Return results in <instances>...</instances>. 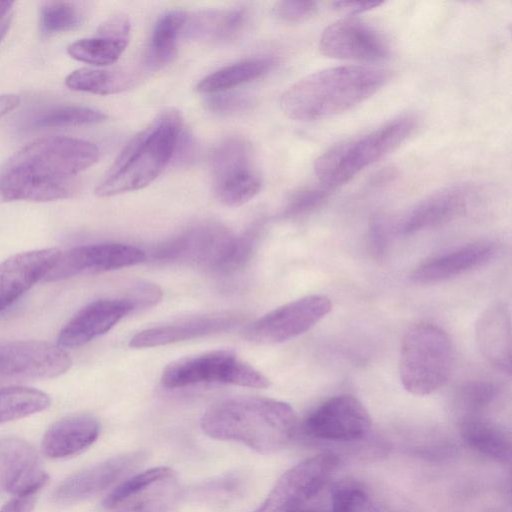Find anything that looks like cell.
Here are the masks:
<instances>
[{"label":"cell","mask_w":512,"mask_h":512,"mask_svg":"<svg viewBox=\"0 0 512 512\" xmlns=\"http://www.w3.org/2000/svg\"><path fill=\"white\" fill-rule=\"evenodd\" d=\"M99 148L86 140L51 136L15 152L0 168V201L47 202L66 199L73 177L93 166Z\"/></svg>","instance_id":"cell-1"},{"label":"cell","mask_w":512,"mask_h":512,"mask_svg":"<svg viewBox=\"0 0 512 512\" xmlns=\"http://www.w3.org/2000/svg\"><path fill=\"white\" fill-rule=\"evenodd\" d=\"M201 428L211 438L239 442L258 453L271 454L292 440L297 417L283 401L234 397L210 406L201 418Z\"/></svg>","instance_id":"cell-2"},{"label":"cell","mask_w":512,"mask_h":512,"mask_svg":"<svg viewBox=\"0 0 512 512\" xmlns=\"http://www.w3.org/2000/svg\"><path fill=\"white\" fill-rule=\"evenodd\" d=\"M388 71L363 65L335 66L311 73L280 97L283 113L293 120L315 121L346 112L379 91Z\"/></svg>","instance_id":"cell-3"},{"label":"cell","mask_w":512,"mask_h":512,"mask_svg":"<svg viewBox=\"0 0 512 512\" xmlns=\"http://www.w3.org/2000/svg\"><path fill=\"white\" fill-rule=\"evenodd\" d=\"M183 121L178 111L162 112L138 132L119 153L95 193L111 197L152 183L174 159Z\"/></svg>","instance_id":"cell-4"},{"label":"cell","mask_w":512,"mask_h":512,"mask_svg":"<svg viewBox=\"0 0 512 512\" xmlns=\"http://www.w3.org/2000/svg\"><path fill=\"white\" fill-rule=\"evenodd\" d=\"M417 120L403 116L357 138L328 149L317 157L314 171L321 184L336 189L382 159L415 131Z\"/></svg>","instance_id":"cell-5"},{"label":"cell","mask_w":512,"mask_h":512,"mask_svg":"<svg viewBox=\"0 0 512 512\" xmlns=\"http://www.w3.org/2000/svg\"><path fill=\"white\" fill-rule=\"evenodd\" d=\"M454 364V346L445 330L432 323H419L407 330L400 351L399 374L403 387L424 396L441 388Z\"/></svg>","instance_id":"cell-6"},{"label":"cell","mask_w":512,"mask_h":512,"mask_svg":"<svg viewBox=\"0 0 512 512\" xmlns=\"http://www.w3.org/2000/svg\"><path fill=\"white\" fill-rule=\"evenodd\" d=\"M338 458L330 453L310 457L287 470L254 512H321L331 501Z\"/></svg>","instance_id":"cell-7"},{"label":"cell","mask_w":512,"mask_h":512,"mask_svg":"<svg viewBox=\"0 0 512 512\" xmlns=\"http://www.w3.org/2000/svg\"><path fill=\"white\" fill-rule=\"evenodd\" d=\"M161 384L178 389L203 383L267 388L270 380L230 349H217L178 359L162 372Z\"/></svg>","instance_id":"cell-8"},{"label":"cell","mask_w":512,"mask_h":512,"mask_svg":"<svg viewBox=\"0 0 512 512\" xmlns=\"http://www.w3.org/2000/svg\"><path fill=\"white\" fill-rule=\"evenodd\" d=\"M324 295H308L286 303L253 321L244 338L256 344H278L296 338L321 321L332 310Z\"/></svg>","instance_id":"cell-9"},{"label":"cell","mask_w":512,"mask_h":512,"mask_svg":"<svg viewBox=\"0 0 512 512\" xmlns=\"http://www.w3.org/2000/svg\"><path fill=\"white\" fill-rule=\"evenodd\" d=\"M72 366L70 355L58 345L37 340L0 345V389L30 379H50Z\"/></svg>","instance_id":"cell-10"},{"label":"cell","mask_w":512,"mask_h":512,"mask_svg":"<svg viewBox=\"0 0 512 512\" xmlns=\"http://www.w3.org/2000/svg\"><path fill=\"white\" fill-rule=\"evenodd\" d=\"M179 491L175 472L158 466L123 480L106 496L103 506L132 512H174Z\"/></svg>","instance_id":"cell-11"},{"label":"cell","mask_w":512,"mask_h":512,"mask_svg":"<svg viewBox=\"0 0 512 512\" xmlns=\"http://www.w3.org/2000/svg\"><path fill=\"white\" fill-rule=\"evenodd\" d=\"M371 428L365 406L353 395L333 396L316 407L304 420L303 430L313 438L327 441H355Z\"/></svg>","instance_id":"cell-12"},{"label":"cell","mask_w":512,"mask_h":512,"mask_svg":"<svg viewBox=\"0 0 512 512\" xmlns=\"http://www.w3.org/2000/svg\"><path fill=\"white\" fill-rule=\"evenodd\" d=\"M144 250L122 243H99L60 253L44 281H58L80 275H94L142 263Z\"/></svg>","instance_id":"cell-13"},{"label":"cell","mask_w":512,"mask_h":512,"mask_svg":"<svg viewBox=\"0 0 512 512\" xmlns=\"http://www.w3.org/2000/svg\"><path fill=\"white\" fill-rule=\"evenodd\" d=\"M232 233L216 223L190 227L158 246L156 261L198 266L211 272Z\"/></svg>","instance_id":"cell-14"},{"label":"cell","mask_w":512,"mask_h":512,"mask_svg":"<svg viewBox=\"0 0 512 512\" xmlns=\"http://www.w3.org/2000/svg\"><path fill=\"white\" fill-rule=\"evenodd\" d=\"M327 57L377 62L386 59L390 49L377 30L356 18H345L327 26L319 42Z\"/></svg>","instance_id":"cell-15"},{"label":"cell","mask_w":512,"mask_h":512,"mask_svg":"<svg viewBox=\"0 0 512 512\" xmlns=\"http://www.w3.org/2000/svg\"><path fill=\"white\" fill-rule=\"evenodd\" d=\"M476 190L467 184L453 185L435 192L415 204L397 222L395 231L401 236L447 224L461 216L474 201Z\"/></svg>","instance_id":"cell-16"},{"label":"cell","mask_w":512,"mask_h":512,"mask_svg":"<svg viewBox=\"0 0 512 512\" xmlns=\"http://www.w3.org/2000/svg\"><path fill=\"white\" fill-rule=\"evenodd\" d=\"M141 452H130L91 465L62 481L53 492L58 503H74L110 488L142 461Z\"/></svg>","instance_id":"cell-17"},{"label":"cell","mask_w":512,"mask_h":512,"mask_svg":"<svg viewBox=\"0 0 512 512\" xmlns=\"http://www.w3.org/2000/svg\"><path fill=\"white\" fill-rule=\"evenodd\" d=\"M47 481L33 446L19 438L0 439V494L38 493Z\"/></svg>","instance_id":"cell-18"},{"label":"cell","mask_w":512,"mask_h":512,"mask_svg":"<svg viewBox=\"0 0 512 512\" xmlns=\"http://www.w3.org/2000/svg\"><path fill=\"white\" fill-rule=\"evenodd\" d=\"M134 310L126 297L93 301L79 310L62 328L57 344L63 349L83 346L108 332Z\"/></svg>","instance_id":"cell-19"},{"label":"cell","mask_w":512,"mask_h":512,"mask_svg":"<svg viewBox=\"0 0 512 512\" xmlns=\"http://www.w3.org/2000/svg\"><path fill=\"white\" fill-rule=\"evenodd\" d=\"M60 250L45 248L15 254L0 263V313L47 276Z\"/></svg>","instance_id":"cell-20"},{"label":"cell","mask_w":512,"mask_h":512,"mask_svg":"<svg viewBox=\"0 0 512 512\" xmlns=\"http://www.w3.org/2000/svg\"><path fill=\"white\" fill-rule=\"evenodd\" d=\"M239 321L231 313L197 315L144 329L130 339L129 346L151 348L218 334L232 329Z\"/></svg>","instance_id":"cell-21"},{"label":"cell","mask_w":512,"mask_h":512,"mask_svg":"<svg viewBox=\"0 0 512 512\" xmlns=\"http://www.w3.org/2000/svg\"><path fill=\"white\" fill-rule=\"evenodd\" d=\"M495 251L490 241L468 243L426 259L413 270L411 279L423 285L444 282L485 265Z\"/></svg>","instance_id":"cell-22"},{"label":"cell","mask_w":512,"mask_h":512,"mask_svg":"<svg viewBox=\"0 0 512 512\" xmlns=\"http://www.w3.org/2000/svg\"><path fill=\"white\" fill-rule=\"evenodd\" d=\"M476 342L482 356L495 369L511 373V318L503 302L489 305L479 316Z\"/></svg>","instance_id":"cell-23"},{"label":"cell","mask_w":512,"mask_h":512,"mask_svg":"<svg viewBox=\"0 0 512 512\" xmlns=\"http://www.w3.org/2000/svg\"><path fill=\"white\" fill-rule=\"evenodd\" d=\"M99 433L100 423L94 416L86 413L69 415L47 429L42 451L53 459L74 456L90 447Z\"/></svg>","instance_id":"cell-24"},{"label":"cell","mask_w":512,"mask_h":512,"mask_svg":"<svg viewBox=\"0 0 512 512\" xmlns=\"http://www.w3.org/2000/svg\"><path fill=\"white\" fill-rule=\"evenodd\" d=\"M248 19L243 9L205 10L187 14L185 37L207 42H227L237 38Z\"/></svg>","instance_id":"cell-25"},{"label":"cell","mask_w":512,"mask_h":512,"mask_svg":"<svg viewBox=\"0 0 512 512\" xmlns=\"http://www.w3.org/2000/svg\"><path fill=\"white\" fill-rule=\"evenodd\" d=\"M461 436L469 447L485 456L500 462L510 458L509 436L490 419L475 414L466 416L461 423Z\"/></svg>","instance_id":"cell-26"},{"label":"cell","mask_w":512,"mask_h":512,"mask_svg":"<svg viewBox=\"0 0 512 512\" xmlns=\"http://www.w3.org/2000/svg\"><path fill=\"white\" fill-rule=\"evenodd\" d=\"M275 65L276 60L272 57L253 58L227 65L201 79L196 91L205 95L225 92L267 74Z\"/></svg>","instance_id":"cell-27"},{"label":"cell","mask_w":512,"mask_h":512,"mask_svg":"<svg viewBox=\"0 0 512 512\" xmlns=\"http://www.w3.org/2000/svg\"><path fill=\"white\" fill-rule=\"evenodd\" d=\"M187 13L172 10L164 13L156 22L146 56V63L151 69H159L177 55L178 38L183 32Z\"/></svg>","instance_id":"cell-28"},{"label":"cell","mask_w":512,"mask_h":512,"mask_svg":"<svg viewBox=\"0 0 512 512\" xmlns=\"http://www.w3.org/2000/svg\"><path fill=\"white\" fill-rule=\"evenodd\" d=\"M133 82L131 74L121 68H80L65 78V85L78 92L111 95L128 89Z\"/></svg>","instance_id":"cell-29"},{"label":"cell","mask_w":512,"mask_h":512,"mask_svg":"<svg viewBox=\"0 0 512 512\" xmlns=\"http://www.w3.org/2000/svg\"><path fill=\"white\" fill-rule=\"evenodd\" d=\"M253 149L246 139L230 137L221 141L211 152L210 168L213 180L253 169Z\"/></svg>","instance_id":"cell-30"},{"label":"cell","mask_w":512,"mask_h":512,"mask_svg":"<svg viewBox=\"0 0 512 512\" xmlns=\"http://www.w3.org/2000/svg\"><path fill=\"white\" fill-rule=\"evenodd\" d=\"M50 397L41 390L11 386L0 389V423L23 418L45 410Z\"/></svg>","instance_id":"cell-31"},{"label":"cell","mask_w":512,"mask_h":512,"mask_svg":"<svg viewBox=\"0 0 512 512\" xmlns=\"http://www.w3.org/2000/svg\"><path fill=\"white\" fill-rule=\"evenodd\" d=\"M129 43V39H120L97 35L71 43L67 53L75 60L94 66H107L115 63Z\"/></svg>","instance_id":"cell-32"},{"label":"cell","mask_w":512,"mask_h":512,"mask_svg":"<svg viewBox=\"0 0 512 512\" xmlns=\"http://www.w3.org/2000/svg\"><path fill=\"white\" fill-rule=\"evenodd\" d=\"M260 230L255 225L242 234H232L210 273L227 277L241 271L252 258Z\"/></svg>","instance_id":"cell-33"},{"label":"cell","mask_w":512,"mask_h":512,"mask_svg":"<svg viewBox=\"0 0 512 512\" xmlns=\"http://www.w3.org/2000/svg\"><path fill=\"white\" fill-rule=\"evenodd\" d=\"M262 181L254 169L242 171L214 181L215 195L225 206H241L261 190Z\"/></svg>","instance_id":"cell-34"},{"label":"cell","mask_w":512,"mask_h":512,"mask_svg":"<svg viewBox=\"0 0 512 512\" xmlns=\"http://www.w3.org/2000/svg\"><path fill=\"white\" fill-rule=\"evenodd\" d=\"M106 118L103 112L91 107L64 105L42 112L34 119V125L41 128L70 127L99 123Z\"/></svg>","instance_id":"cell-35"},{"label":"cell","mask_w":512,"mask_h":512,"mask_svg":"<svg viewBox=\"0 0 512 512\" xmlns=\"http://www.w3.org/2000/svg\"><path fill=\"white\" fill-rule=\"evenodd\" d=\"M331 512H379L367 489L352 480L333 483Z\"/></svg>","instance_id":"cell-36"},{"label":"cell","mask_w":512,"mask_h":512,"mask_svg":"<svg viewBox=\"0 0 512 512\" xmlns=\"http://www.w3.org/2000/svg\"><path fill=\"white\" fill-rule=\"evenodd\" d=\"M41 27L47 34L63 33L77 29L82 14L73 2L48 1L41 9Z\"/></svg>","instance_id":"cell-37"},{"label":"cell","mask_w":512,"mask_h":512,"mask_svg":"<svg viewBox=\"0 0 512 512\" xmlns=\"http://www.w3.org/2000/svg\"><path fill=\"white\" fill-rule=\"evenodd\" d=\"M334 190L323 184L297 190L288 198L281 211V217L297 218L314 211L327 201Z\"/></svg>","instance_id":"cell-38"},{"label":"cell","mask_w":512,"mask_h":512,"mask_svg":"<svg viewBox=\"0 0 512 512\" xmlns=\"http://www.w3.org/2000/svg\"><path fill=\"white\" fill-rule=\"evenodd\" d=\"M253 105L251 97L234 92L209 94L205 99L207 109L219 115H231L247 111Z\"/></svg>","instance_id":"cell-39"},{"label":"cell","mask_w":512,"mask_h":512,"mask_svg":"<svg viewBox=\"0 0 512 512\" xmlns=\"http://www.w3.org/2000/svg\"><path fill=\"white\" fill-rule=\"evenodd\" d=\"M497 387L486 380L465 383L459 391L460 402L469 409L478 410L488 405L496 396Z\"/></svg>","instance_id":"cell-40"},{"label":"cell","mask_w":512,"mask_h":512,"mask_svg":"<svg viewBox=\"0 0 512 512\" xmlns=\"http://www.w3.org/2000/svg\"><path fill=\"white\" fill-rule=\"evenodd\" d=\"M318 9V3L315 1L285 0L276 2L272 12L280 21L298 23L313 17Z\"/></svg>","instance_id":"cell-41"},{"label":"cell","mask_w":512,"mask_h":512,"mask_svg":"<svg viewBox=\"0 0 512 512\" xmlns=\"http://www.w3.org/2000/svg\"><path fill=\"white\" fill-rule=\"evenodd\" d=\"M125 297L132 303L136 310L157 304L162 298V291L157 285L140 283L134 286Z\"/></svg>","instance_id":"cell-42"},{"label":"cell","mask_w":512,"mask_h":512,"mask_svg":"<svg viewBox=\"0 0 512 512\" xmlns=\"http://www.w3.org/2000/svg\"><path fill=\"white\" fill-rule=\"evenodd\" d=\"M368 239L374 256L377 258L383 257L388 245V225L382 217H376L371 222Z\"/></svg>","instance_id":"cell-43"},{"label":"cell","mask_w":512,"mask_h":512,"mask_svg":"<svg viewBox=\"0 0 512 512\" xmlns=\"http://www.w3.org/2000/svg\"><path fill=\"white\" fill-rule=\"evenodd\" d=\"M97 35L129 39L130 38V21L123 14H116L108 17L100 24Z\"/></svg>","instance_id":"cell-44"},{"label":"cell","mask_w":512,"mask_h":512,"mask_svg":"<svg viewBox=\"0 0 512 512\" xmlns=\"http://www.w3.org/2000/svg\"><path fill=\"white\" fill-rule=\"evenodd\" d=\"M38 493H28L14 496L7 502L0 512H32Z\"/></svg>","instance_id":"cell-45"},{"label":"cell","mask_w":512,"mask_h":512,"mask_svg":"<svg viewBox=\"0 0 512 512\" xmlns=\"http://www.w3.org/2000/svg\"><path fill=\"white\" fill-rule=\"evenodd\" d=\"M382 4L384 2L336 1L332 3V7L351 16L373 10Z\"/></svg>","instance_id":"cell-46"},{"label":"cell","mask_w":512,"mask_h":512,"mask_svg":"<svg viewBox=\"0 0 512 512\" xmlns=\"http://www.w3.org/2000/svg\"><path fill=\"white\" fill-rule=\"evenodd\" d=\"M20 104V97L16 94L0 95V118L17 108Z\"/></svg>","instance_id":"cell-47"},{"label":"cell","mask_w":512,"mask_h":512,"mask_svg":"<svg viewBox=\"0 0 512 512\" xmlns=\"http://www.w3.org/2000/svg\"><path fill=\"white\" fill-rule=\"evenodd\" d=\"M13 5L14 2L11 1H0V19L9 12Z\"/></svg>","instance_id":"cell-48"},{"label":"cell","mask_w":512,"mask_h":512,"mask_svg":"<svg viewBox=\"0 0 512 512\" xmlns=\"http://www.w3.org/2000/svg\"><path fill=\"white\" fill-rule=\"evenodd\" d=\"M10 21H5L2 24H0V42L4 38V36L7 33L8 27H9Z\"/></svg>","instance_id":"cell-49"}]
</instances>
